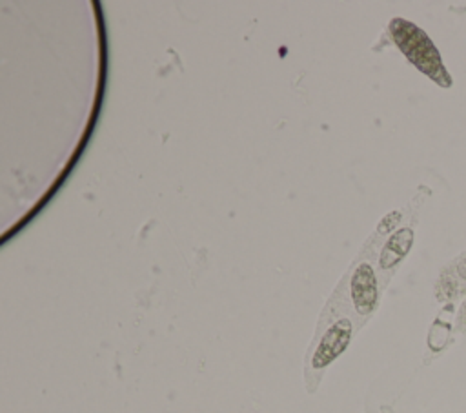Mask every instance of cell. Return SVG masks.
Returning a JSON list of instances; mask_svg holds the SVG:
<instances>
[{"mask_svg":"<svg viewBox=\"0 0 466 413\" xmlns=\"http://www.w3.org/2000/svg\"><path fill=\"white\" fill-rule=\"evenodd\" d=\"M351 335H353V326L348 317H342L337 322H333L322 335L317 348L313 349L309 358V368L313 371H322L348 348Z\"/></svg>","mask_w":466,"mask_h":413,"instance_id":"cell-2","label":"cell"},{"mask_svg":"<svg viewBox=\"0 0 466 413\" xmlns=\"http://www.w3.org/2000/svg\"><path fill=\"white\" fill-rule=\"evenodd\" d=\"M350 297L360 317H368L375 311L379 302V282L371 264L362 262L355 267L350 278Z\"/></svg>","mask_w":466,"mask_h":413,"instance_id":"cell-3","label":"cell"},{"mask_svg":"<svg viewBox=\"0 0 466 413\" xmlns=\"http://www.w3.org/2000/svg\"><path fill=\"white\" fill-rule=\"evenodd\" d=\"M400 211H391V213H388L382 220H380V224H379V227H377V231L380 233V235H384V233H390L391 229H395V226L399 224V220H400Z\"/></svg>","mask_w":466,"mask_h":413,"instance_id":"cell-5","label":"cell"},{"mask_svg":"<svg viewBox=\"0 0 466 413\" xmlns=\"http://www.w3.org/2000/svg\"><path fill=\"white\" fill-rule=\"evenodd\" d=\"M388 31L395 45L400 49V53L408 58L411 65H415L437 86L444 89L451 87V75L448 73L439 49L435 47L433 40L428 36L424 29H420L410 20L393 18L388 25Z\"/></svg>","mask_w":466,"mask_h":413,"instance_id":"cell-1","label":"cell"},{"mask_svg":"<svg viewBox=\"0 0 466 413\" xmlns=\"http://www.w3.org/2000/svg\"><path fill=\"white\" fill-rule=\"evenodd\" d=\"M413 244V229L411 227H402L399 231H395L390 240L384 244L382 253H380V269H391L395 267L411 249Z\"/></svg>","mask_w":466,"mask_h":413,"instance_id":"cell-4","label":"cell"}]
</instances>
